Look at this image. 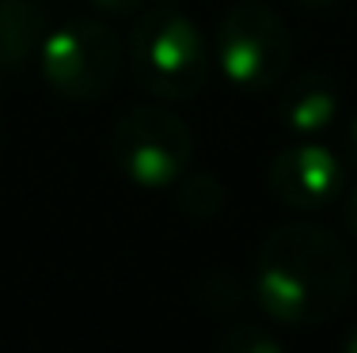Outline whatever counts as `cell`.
Returning <instances> with one entry per match:
<instances>
[{"instance_id": "6da1fadb", "label": "cell", "mask_w": 357, "mask_h": 353, "mask_svg": "<svg viewBox=\"0 0 357 353\" xmlns=\"http://www.w3.org/2000/svg\"><path fill=\"white\" fill-rule=\"evenodd\" d=\"M255 300L285 327H323L354 297V255L331 228L285 221L255 255Z\"/></svg>"}, {"instance_id": "7a4b0ae2", "label": "cell", "mask_w": 357, "mask_h": 353, "mask_svg": "<svg viewBox=\"0 0 357 353\" xmlns=\"http://www.w3.org/2000/svg\"><path fill=\"white\" fill-rule=\"evenodd\" d=\"M213 46L178 8H144L130 31V72L141 91L164 103H186L209 80Z\"/></svg>"}, {"instance_id": "3957f363", "label": "cell", "mask_w": 357, "mask_h": 353, "mask_svg": "<svg viewBox=\"0 0 357 353\" xmlns=\"http://www.w3.org/2000/svg\"><path fill=\"white\" fill-rule=\"evenodd\" d=\"M213 65L240 91L262 95L293 65V35L274 8L259 0L232 4L213 31Z\"/></svg>"}, {"instance_id": "277c9868", "label": "cell", "mask_w": 357, "mask_h": 353, "mask_svg": "<svg viewBox=\"0 0 357 353\" xmlns=\"http://www.w3.org/2000/svg\"><path fill=\"white\" fill-rule=\"evenodd\" d=\"M110 156L141 190H172L194 159V133L175 111L156 103L130 107L114 122Z\"/></svg>"}, {"instance_id": "5b68a950", "label": "cell", "mask_w": 357, "mask_h": 353, "mask_svg": "<svg viewBox=\"0 0 357 353\" xmlns=\"http://www.w3.org/2000/svg\"><path fill=\"white\" fill-rule=\"evenodd\" d=\"M122 38L103 19H69L50 31L38 49L42 80L65 103H96L122 72Z\"/></svg>"}, {"instance_id": "8992f818", "label": "cell", "mask_w": 357, "mask_h": 353, "mask_svg": "<svg viewBox=\"0 0 357 353\" xmlns=\"http://www.w3.org/2000/svg\"><path fill=\"white\" fill-rule=\"evenodd\" d=\"M266 187L282 205L312 213V209L331 205L346 190V164L327 145L301 141V145H289L270 159Z\"/></svg>"}, {"instance_id": "52a82bcc", "label": "cell", "mask_w": 357, "mask_h": 353, "mask_svg": "<svg viewBox=\"0 0 357 353\" xmlns=\"http://www.w3.org/2000/svg\"><path fill=\"white\" fill-rule=\"evenodd\" d=\"M338 114V84L331 72L308 69L301 72L278 99V118L296 137H316Z\"/></svg>"}, {"instance_id": "ba28073f", "label": "cell", "mask_w": 357, "mask_h": 353, "mask_svg": "<svg viewBox=\"0 0 357 353\" xmlns=\"http://www.w3.org/2000/svg\"><path fill=\"white\" fill-rule=\"evenodd\" d=\"M50 15L42 0H0V69L15 72L42 49Z\"/></svg>"}, {"instance_id": "9c48e42d", "label": "cell", "mask_w": 357, "mask_h": 353, "mask_svg": "<svg viewBox=\"0 0 357 353\" xmlns=\"http://www.w3.org/2000/svg\"><path fill=\"white\" fill-rule=\"evenodd\" d=\"M172 190H175L178 209L190 221H213L220 209H225V182L209 171H186Z\"/></svg>"}, {"instance_id": "30bf717a", "label": "cell", "mask_w": 357, "mask_h": 353, "mask_svg": "<svg viewBox=\"0 0 357 353\" xmlns=\"http://www.w3.org/2000/svg\"><path fill=\"white\" fill-rule=\"evenodd\" d=\"M213 353H285V346L270 331H262V327L236 323V327H228V331L217 338Z\"/></svg>"}, {"instance_id": "8fae6325", "label": "cell", "mask_w": 357, "mask_h": 353, "mask_svg": "<svg viewBox=\"0 0 357 353\" xmlns=\"http://www.w3.org/2000/svg\"><path fill=\"white\" fill-rule=\"evenodd\" d=\"M88 4L103 15H137L149 8V0H88Z\"/></svg>"}, {"instance_id": "7c38bea8", "label": "cell", "mask_w": 357, "mask_h": 353, "mask_svg": "<svg viewBox=\"0 0 357 353\" xmlns=\"http://www.w3.org/2000/svg\"><path fill=\"white\" fill-rule=\"evenodd\" d=\"M342 213H346V228H350V235L357 240V187L346 194V209H342Z\"/></svg>"}, {"instance_id": "4fadbf2b", "label": "cell", "mask_w": 357, "mask_h": 353, "mask_svg": "<svg viewBox=\"0 0 357 353\" xmlns=\"http://www.w3.org/2000/svg\"><path fill=\"white\" fill-rule=\"evenodd\" d=\"M346 156H350V164L357 167V118L350 122V130H346Z\"/></svg>"}, {"instance_id": "5bb4252c", "label": "cell", "mask_w": 357, "mask_h": 353, "mask_svg": "<svg viewBox=\"0 0 357 353\" xmlns=\"http://www.w3.org/2000/svg\"><path fill=\"white\" fill-rule=\"evenodd\" d=\"M342 353H357V323L350 327V334L342 338Z\"/></svg>"}, {"instance_id": "9a60e30c", "label": "cell", "mask_w": 357, "mask_h": 353, "mask_svg": "<svg viewBox=\"0 0 357 353\" xmlns=\"http://www.w3.org/2000/svg\"><path fill=\"white\" fill-rule=\"evenodd\" d=\"M293 4H301V8H331V4H338V0H293Z\"/></svg>"}, {"instance_id": "2e32d148", "label": "cell", "mask_w": 357, "mask_h": 353, "mask_svg": "<svg viewBox=\"0 0 357 353\" xmlns=\"http://www.w3.org/2000/svg\"><path fill=\"white\" fill-rule=\"evenodd\" d=\"M0 141H4V137H0Z\"/></svg>"}]
</instances>
